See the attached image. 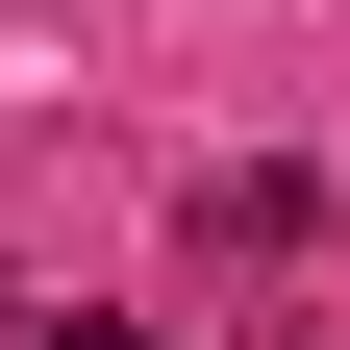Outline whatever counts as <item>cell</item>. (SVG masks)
Here are the masks:
<instances>
[{
  "label": "cell",
  "instance_id": "6da1fadb",
  "mask_svg": "<svg viewBox=\"0 0 350 350\" xmlns=\"http://www.w3.org/2000/svg\"><path fill=\"white\" fill-rule=\"evenodd\" d=\"M175 250H200V275H300V250H325V175L300 150H226L200 200H175Z\"/></svg>",
  "mask_w": 350,
  "mask_h": 350
},
{
  "label": "cell",
  "instance_id": "7a4b0ae2",
  "mask_svg": "<svg viewBox=\"0 0 350 350\" xmlns=\"http://www.w3.org/2000/svg\"><path fill=\"white\" fill-rule=\"evenodd\" d=\"M51 350H175V325H100V300H51Z\"/></svg>",
  "mask_w": 350,
  "mask_h": 350
}]
</instances>
